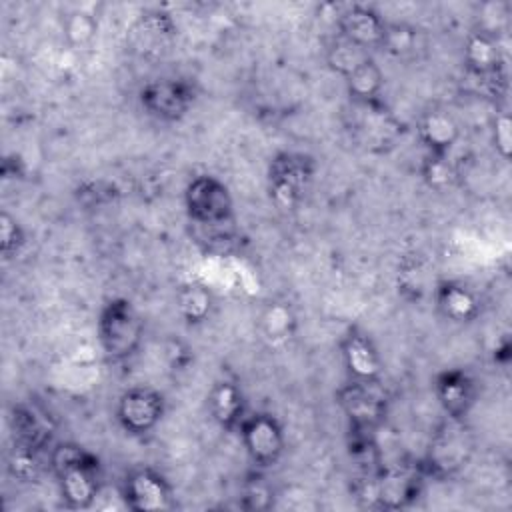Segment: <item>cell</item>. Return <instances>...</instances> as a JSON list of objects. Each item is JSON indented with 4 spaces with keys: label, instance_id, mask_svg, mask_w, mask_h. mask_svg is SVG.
Returning <instances> with one entry per match:
<instances>
[{
    "label": "cell",
    "instance_id": "1",
    "mask_svg": "<svg viewBox=\"0 0 512 512\" xmlns=\"http://www.w3.org/2000/svg\"><path fill=\"white\" fill-rule=\"evenodd\" d=\"M48 466L66 508L86 510L94 504L102 488V464L94 452L76 442H58L48 454Z\"/></svg>",
    "mask_w": 512,
    "mask_h": 512
},
{
    "label": "cell",
    "instance_id": "2",
    "mask_svg": "<svg viewBox=\"0 0 512 512\" xmlns=\"http://www.w3.org/2000/svg\"><path fill=\"white\" fill-rule=\"evenodd\" d=\"M422 464H380L378 470L360 474L356 480V498L376 510H402L412 506L424 488Z\"/></svg>",
    "mask_w": 512,
    "mask_h": 512
},
{
    "label": "cell",
    "instance_id": "3",
    "mask_svg": "<svg viewBox=\"0 0 512 512\" xmlns=\"http://www.w3.org/2000/svg\"><path fill=\"white\" fill-rule=\"evenodd\" d=\"M96 336L106 358L112 362H124L140 348L144 320L128 298H112L98 314Z\"/></svg>",
    "mask_w": 512,
    "mask_h": 512
},
{
    "label": "cell",
    "instance_id": "4",
    "mask_svg": "<svg viewBox=\"0 0 512 512\" xmlns=\"http://www.w3.org/2000/svg\"><path fill=\"white\" fill-rule=\"evenodd\" d=\"M316 174V160L304 152H278L268 166V194L276 208L296 210Z\"/></svg>",
    "mask_w": 512,
    "mask_h": 512
},
{
    "label": "cell",
    "instance_id": "5",
    "mask_svg": "<svg viewBox=\"0 0 512 512\" xmlns=\"http://www.w3.org/2000/svg\"><path fill=\"white\" fill-rule=\"evenodd\" d=\"M336 404L344 412L352 432L374 434L388 414L390 398L382 380H348L338 388Z\"/></svg>",
    "mask_w": 512,
    "mask_h": 512
},
{
    "label": "cell",
    "instance_id": "6",
    "mask_svg": "<svg viewBox=\"0 0 512 512\" xmlns=\"http://www.w3.org/2000/svg\"><path fill=\"white\" fill-rule=\"evenodd\" d=\"M472 456V438L464 420L446 418V422L434 432L426 458L422 462L426 476L450 478L460 472Z\"/></svg>",
    "mask_w": 512,
    "mask_h": 512
},
{
    "label": "cell",
    "instance_id": "7",
    "mask_svg": "<svg viewBox=\"0 0 512 512\" xmlns=\"http://www.w3.org/2000/svg\"><path fill=\"white\" fill-rule=\"evenodd\" d=\"M184 208L188 218L200 226H224L234 216V200L228 186L212 174H198L188 180Z\"/></svg>",
    "mask_w": 512,
    "mask_h": 512
},
{
    "label": "cell",
    "instance_id": "8",
    "mask_svg": "<svg viewBox=\"0 0 512 512\" xmlns=\"http://www.w3.org/2000/svg\"><path fill=\"white\" fill-rule=\"evenodd\" d=\"M198 90L184 78H156L138 92L142 110L158 122H180L196 104Z\"/></svg>",
    "mask_w": 512,
    "mask_h": 512
},
{
    "label": "cell",
    "instance_id": "9",
    "mask_svg": "<svg viewBox=\"0 0 512 512\" xmlns=\"http://www.w3.org/2000/svg\"><path fill=\"white\" fill-rule=\"evenodd\" d=\"M348 130L352 132V138L366 150L382 152L396 144L398 136L402 134V124L382 100L364 104L350 102Z\"/></svg>",
    "mask_w": 512,
    "mask_h": 512
},
{
    "label": "cell",
    "instance_id": "10",
    "mask_svg": "<svg viewBox=\"0 0 512 512\" xmlns=\"http://www.w3.org/2000/svg\"><path fill=\"white\" fill-rule=\"evenodd\" d=\"M242 446L250 462L258 468H272L284 454L286 436L282 424L268 412L246 414L238 426Z\"/></svg>",
    "mask_w": 512,
    "mask_h": 512
},
{
    "label": "cell",
    "instance_id": "11",
    "mask_svg": "<svg viewBox=\"0 0 512 512\" xmlns=\"http://www.w3.org/2000/svg\"><path fill=\"white\" fill-rule=\"evenodd\" d=\"M464 70L484 92L496 96L504 84V58L496 38L490 32H472L464 44Z\"/></svg>",
    "mask_w": 512,
    "mask_h": 512
},
{
    "label": "cell",
    "instance_id": "12",
    "mask_svg": "<svg viewBox=\"0 0 512 512\" xmlns=\"http://www.w3.org/2000/svg\"><path fill=\"white\" fill-rule=\"evenodd\" d=\"M166 412L164 396L150 386H132L116 402V420L130 436L150 434Z\"/></svg>",
    "mask_w": 512,
    "mask_h": 512
},
{
    "label": "cell",
    "instance_id": "13",
    "mask_svg": "<svg viewBox=\"0 0 512 512\" xmlns=\"http://www.w3.org/2000/svg\"><path fill=\"white\" fill-rule=\"evenodd\" d=\"M122 500L132 512H164L176 506L172 484L154 468H134L122 480Z\"/></svg>",
    "mask_w": 512,
    "mask_h": 512
},
{
    "label": "cell",
    "instance_id": "14",
    "mask_svg": "<svg viewBox=\"0 0 512 512\" xmlns=\"http://www.w3.org/2000/svg\"><path fill=\"white\" fill-rule=\"evenodd\" d=\"M336 26L338 36L368 52H374L382 50L388 22L372 6L352 4L336 16Z\"/></svg>",
    "mask_w": 512,
    "mask_h": 512
},
{
    "label": "cell",
    "instance_id": "15",
    "mask_svg": "<svg viewBox=\"0 0 512 512\" xmlns=\"http://www.w3.org/2000/svg\"><path fill=\"white\" fill-rule=\"evenodd\" d=\"M340 354L344 368L348 372V380L358 382H374L382 380V356L372 342V338L356 328L348 330L340 342Z\"/></svg>",
    "mask_w": 512,
    "mask_h": 512
},
{
    "label": "cell",
    "instance_id": "16",
    "mask_svg": "<svg viewBox=\"0 0 512 512\" xmlns=\"http://www.w3.org/2000/svg\"><path fill=\"white\" fill-rule=\"evenodd\" d=\"M434 394L446 418L464 420V416L470 412V408L476 402L478 388L474 378L466 370L448 368L436 374Z\"/></svg>",
    "mask_w": 512,
    "mask_h": 512
},
{
    "label": "cell",
    "instance_id": "17",
    "mask_svg": "<svg viewBox=\"0 0 512 512\" xmlns=\"http://www.w3.org/2000/svg\"><path fill=\"white\" fill-rule=\"evenodd\" d=\"M434 304L438 314L452 324H470L482 312L478 294L456 280H442L436 284Z\"/></svg>",
    "mask_w": 512,
    "mask_h": 512
},
{
    "label": "cell",
    "instance_id": "18",
    "mask_svg": "<svg viewBox=\"0 0 512 512\" xmlns=\"http://www.w3.org/2000/svg\"><path fill=\"white\" fill-rule=\"evenodd\" d=\"M416 132L418 140L426 148V154L450 156L452 148L460 140V124L450 112L442 108H432L424 112L418 120Z\"/></svg>",
    "mask_w": 512,
    "mask_h": 512
},
{
    "label": "cell",
    "instance_id": "19",
    "mask_svg": "<svg viewBox=\"0 0 512 512\" xmlns=\"http://www.w3.org/2000/svg\"><path fill=\"white\" fill-rule=\"evenodd\" d=\"M10 428L14 442L44 450L52 440V422L46 412L34 404H16L10 414Z\"/></svg>",
    "mask_w": 512,
    "mask_h": 512
},
{
    "label": "cell",
    "instance_id": "20",
    "mask_svg": "<svg viewBox=\"0 0 512 512\" xmlns=\"http://www.w3.org/2000/svg\"><path fill=\"white\" fill-rule=\"evenodd\" d=\"M208 408L214 422L224 430H238L246 416L244 394L232 380H220L214 384L208 396Z\"/></svg>",
    "mask_w": 512,
    "mask_h": 512
},
{
    "label": "cell",
    "instance_id": "21",
    "mask_svg": "<svg viewBox=\"0 0 512 512\" xmlns=\"http://www.w3.org/2000/svg\"><path fill=\"white\" fill-rule=\"evenodd\" d=\"M344 84L350 102H376L382 100L380 96L384 90V72L380 64L374 60V56H370L344 78Z\"/></svg>",
    "mask_w": 512,
    "mask_h": 512
},
{
    "label": "cell",
    "instance_id": "22",
    "mask_svg": "<svg viewBox=\"0 0 512 512\" xmlns=\"http://www.w3.org/2000/svg\"><path fill=\"white\" fill-rule=\"evenodd\" d=\"M210 290L200 282H186L176 290V310L188 326L204 324L212 312Z\"/></svg>",
    "mask_w": 512,
    "mask_h": 512
},
{
    "label": "cell",
    "instance_id": "23",
    "mask_svg": "<svg viewBox=\"0 0 512 512\" xmlns=\"http://www.w3.org/2000/svg\"><path fill=\"white\" fill-rule=\"evenodd\" d=\"M42 450L32 448V446H24L14 442L8 456H6V470L8 474L24 484L36 482L44 470V462H42Z\"/></svg>",
    "mask_w": 512,
    "mask_h": 512
},
{
    "label": "cell",
    "instance_id": "24",
    "mask_svg": "<svg viewBox=\"0 0 512 512\" xmlns=\"http://www.w3.org/2000/svg\"><path fill=\"white\" fill-rule=\"evenodd\" d=\"M174 34H176V26L172 18L164 12L144 14L134 28V36L138 44L146 46V50H154L168 44Z\"/></svg>",
    "mask_w": 512,
    "mask_h": 512
},
{
    "label": "cell",
    "instance_id": "25",
    "mask_svg": "<svg viewBox=\"0 0 512 512\" xmlns=\"http://www.w3.org/2000/svg\"><path fill=\"white\" fill-rule=\"evenodd\" d=\"M260 322H262L264 338H268L272 344L286 342L294 334V328H296V316H294L290 304L278 302V300L268 302V306L264 308V312L260 316Z\"/></svg>",
    "mask_w": 512,
    "mask_h": 512
},
{
    "label": "cell",
    "instance_id": "26",
    "mask_svg": "<svg viewBox=\"0 0 512 512\" xmlns=\"http://www.w3.org/2000/svg\"><path fill=\"white\" fill-rule=\"evenodd\" d=\"M62 34L70 48H88L98 34V20L92 12L76 8L62 18Z\"/></svg>",
    "mask_w": 512,
    "mask_h": 512
},
{
    "label": "cell",
    "instance_id": "27",
    "mask_svg": "<svg viewBox=\"0 0 512 512\" xmlns=\"http://www.w3.org/2000/svg\"><path fill=\"white\" fill-rule=\"evenodd\" d=\"M372 52L344 40L342 36H336L326 50V62L332 72L346 78L354 68H358L366 58H370Z\"/></svg>",
    "mask_w": 512,
    "mask_h": 512
},
{
    "label": "cell",
    "instance_id": "28",
    "mask_svg": "<svg viewBox=\"0 0 512 512\" xmlns=\"http://www.w3.org/2000/svg\"><path fill=\"white\" fill-rule=\"evenodd\" d=\"M238 506L246 512H264L274 506V490L260 472L250 474L242 482Z\"/></svg>",
    "mask_w": 512,
    "mask_h": 512
},
{
    "label": "cell",
    "instance_id": "29",
    "mask_svg": "<svg viewBox=\"0 0 512 512\" xmlns=\"http://www.w3.org/2000/svg\"><path fill=\"white\" fill-rule=\"evenodd\" d=\"M430 268L422 256H408L398 270V290L408 298H420L428 290Z\"/></svg>",
    "mask_w": 512,
    "mask_h": 512
},
{
    "label": "cell",
    "instance_id": "30",
    "mask_svg": "<svg viewBox=\"0 0 512 512\" xmlns=\"http://www.w3.org/2000/svg\"><path fill=\"white\" fill-rule=\"evenodd\" d=\"M420 174L426 186L438 192L450 188L458 176L454 164L450 162V156H440V154H426L420 166Z\"/></svg>",
    "mask_w": 512,
    "mask_h": 512
},
{
    "label": "cell",
    "instance_id": "31",
    "mask_svg": "<svg viewBox=\"0 0 512 512\" xmlns=\"http://www.w3.org/2000/svg\"><path fill=\"white\" fill-rule=\"evenodd\" d=\"M26 244V230L6 210L0 212V254L4 260L14 258Z\"/></svg>",
    "mask_w": 512,
    "mask_h": 512
},
{
    "label": "cell",
    "instance_id": "32",
    "mask_svg": "<svg viewBox=\"0 0 512 512\" xmlns=\"http://www.w3.org/2000/svg\"><path fill=\"white\" fill-rule=\"evenodd\" d=\"M416 46V30L408 24H388L382 50L392 56H404Z\"/></svg>",
    "mask_w": 512,
    "mask_h": 512
},
{
    "label": "cell",
    "instance_id": "33",
    "mask_svg": "<svg viewBox=\"0 0 512 512\" xmlns=\"http://www.w3.org/2000/svg\"><path fill=\"white\" fill-rule=\"evenodd\" d=\"M510 126H512V122H510V116L506 112L496 116V122H494V146H496V152L504 160H508L510 152H512V130H510Z\"/></svg>",
    "mask_w": 512,
    "mask_h": 512
},
{
    "label": "cell",
    "instance_id": "34",
    "mask_svg": "<svg viewBox=\"0 0 512 512\" xmlns=\"http://www.w3.org/2000/svg\"><path fill=\"white\" fill-rule=\"evenodd\" d=\"M78 196L82 200H88L90 204H104V202H110L116 192H114V186L104 182V180H98V182H90L86 186H82V190L78 188Z\"/></svg>",
    "mask_w": 512,
    "mask_h": 512
}]
</instances>
